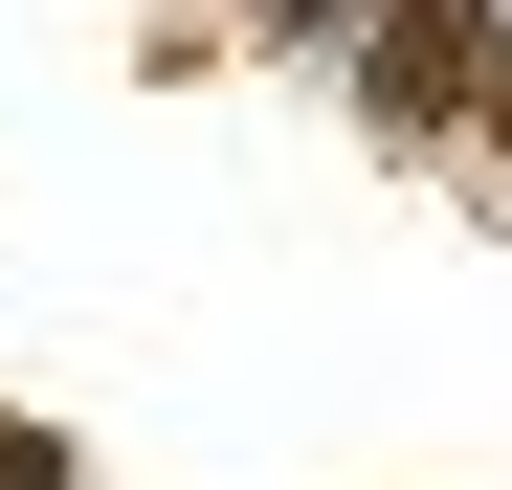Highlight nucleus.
Segmentation results:
<instances>
[{
  "label": "nucleus",
  "instance_id": "nucleus-1",
  "mask_svg": "<svg viewBox=\"0 0 512 490\" xmlns=\"http://www.w3.org/2000/svg\"><path fill=\"white\" fill-rule=\"evenodd\" d=\"M490 90V0H401L379 23V112H468Z\"/></svg>",
  "mask_w": 512,
  "mask_h": 490
}]
</instances>
